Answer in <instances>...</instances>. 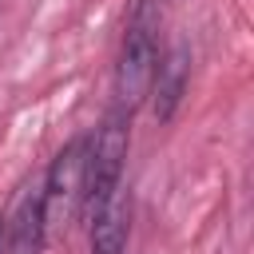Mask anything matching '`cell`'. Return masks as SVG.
<instances>
[{
    "instance_id": "obj_4",
    "label": "cell",
    "mask_w": 254,
    "mask_h": 254,
    "mask_svg": "<svg viewBox=\"0 0 254 254\" xmlns=\"http://www.w3.org/2000/svg\"><path fill=\"white\" fill-rule=\"evenodd\" d=\"M187 75H190V48L179 40L167 48V56L155 64V75H151V111L159 123H171L183 95H187Z\"/></svg>"
},
{
    "instance_id": "obj_7",
    "label": "cell",
    "mask_w": 254,
    "mask_h": 254,
    "mask_svg": "<svg viewBox=\"0 0 254 254\" xmlns=\"http://www.w3.org/2000/svg\"><path fill=\"white\" fill-rule=\"evenodd\" d=\"M4 226H8V218L0 214V250H4Z\"/></svg>"
},
{
    "instance_id": "obj_2",
    "label": "cell",
    "mask_w": 254,
    "mask_h": 254,
    "mask_svg": "<svg viewBox=\"0 0 254 254\" xmlns=\"http://www.w3.org/2000/svg\"><path fill=\"white\" fill-rule=\"evenodd\" d=\"M127 119L123 111H111L99 127V135L87 147V167H83V198L79 210L91 214L95 206H103L115 190H123V163H127Z\"/></svg>"
},
{
    "instance_id": "obj_1",
    "label": "cell",
    "mask_w": 254,
    "mask_h": 254,
    "mask_svg": "<svg viewBox=\"0 0 254 254\" xmlns=\"http://www.w3.org/2000/svg\"><path fill=\"white\" fill-rule=\"evenodd\" d=\"M155 64H159V8L155 0H131L115 64V111L131 115L147 99Z\"/></svg>"
},
{
    "instance_id": "obj_5",
    "label": "cell",
    "mask_w": 254,
    "mask_h": 254,
    "mask_svg": "<svg viewBox=\"0 0 254 254\" xmlns=\"http://www.w3.org/2000/svg\"><path fill=\"white\" fill-rule=\"evenodd\" d=\"M44 202H40V187L24 190L8 226H4V250L0 254H40L44 250Z\"/></svg>"
},
{
    "instance_id": "obj_6",
    "label": "cell",
    "mask_w": 254,
    "mask_h": 254,
    "mask_svg": "<svg viewBox=\"0 0 254 254\" xmlns=\"http://www.w3.org/2000/svg\"><path fill=\"white\" fill-rule=\"evenodd\" d=\"M91 222V254H127V198L115 190L103 206L87 214Z\"/></svg>"
},
{
    "instance_id": "obj_3",
    "label": "cell",
    "mask_w": 254,
    "mask_h": 254,
    "mask_svg": "<svg viewBox=\"0 0 254 254\" xmlns=\"http://www.w3.org/2000/svg\"><path fill=\"white\" fill-rule=\"evenodd\" d=\"M87 147L91 139H71L48 167L44 183H40V202H44V226L67 218L79 210L83 198V167H87Z\"/></svg>"
}]
</instances>
